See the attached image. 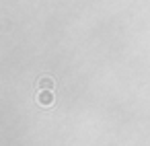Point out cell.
Returning a JSON list of instances; mask_svg holds the SVG:
<instances>
[{
    "label": "cell",
    "instance_id": "obj_2",
    "mask_svg": "<svg viewBox=\"0 0 150 146\" xmlns=\"http://www.w3.org/2000/svg\"><path fill=\"white\" fill-rule=\"evenodd\" d=\"M39 86H41V89H52V86H54V82H52V78H41Z\"/></svg>",
    "mask_w": 150,
    "mask_h": 146
},
{
    "label": "cell",
    "instance_id": "obj_1",
    "mask_svg": "<svg viewBox=\"0 0 150 146\" xmlns=\"http://www.w3.org/2000/svg\"><path fill=\"white\" fill-rule=\"evenodd\" d=\"M52 101H54V95H52V93H47V91H43V93L39 95V103H41V105H50Z\"/></svg>",
    "mask_w": 150,
    "mask_h": 146
}]
</instances>
